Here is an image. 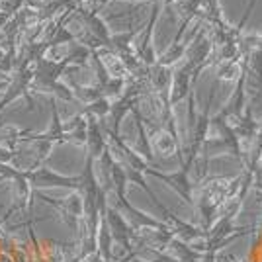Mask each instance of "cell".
I'll return each instance as SVG.
<instances>
[{
	"instance_id": "6da1fadb",
	"label": "cell",
	"mask_w": 262,
	"mask_h": 262,
	"mask_svg": "<svg viewBox=\"0 0 262 262\" xmlns=\"http://www.w3.org/2000/svg\"><path fill=\"white\" fill-rule=\"evenodd\" d=\"M24 176L28 180L30 188H78L80 180L78 178H69L59 172H55L47 166H39V168H33V170H24Z\"/></svg>"
},
{
	"instance_id": "7a4b0ae2",
	"label": "cell",
	"mask_w": 262,
	"mask_h": 262,
	"mask_svg": "<svg viewBox=\"0 0 262 262\" xmlns=\"http://www.w3.org/2000/svg\"><path fill=\"white\" fill-rule=\"evenodd\" d=\"M98 57H100V55H98ZM100 61H102V65L108 69V73L112 75V77H121V73H123V65H121L120 59H118L116 55L102 53Z\"/></svg>"
},
{
	"instance_id": "3957f363",
	"label": "cell",
	"mask_w": 262,
	"mask_h": 262,
	"mask_svg": "<svg viewBox=\"0 0 262 262\" xmlns=\"http://www.w3.org/2000/svg\"><path fill=\"white\" fill-rule=\"evenodd\" d=\"M4 57H6V51H4V49H2V47H0V63H2V61H4Z\"/></svg>"
},
{
	"instance_id": "277c9868",
	"label": "cell",
	"mask_w": 262,
	"mask_h": 262,
	"mask_svg": "<svg viewBox=\"0 0 262 262\" xmlns=\"http://www.w3.org/2000/svg\"><path fill=\"white\" fill-rule=\"evenodd\" d=\"M0 235H2V225H0Z\"/></svg>"
}]
</instances>
